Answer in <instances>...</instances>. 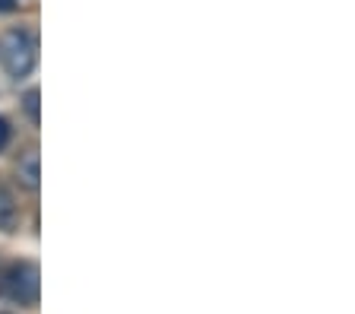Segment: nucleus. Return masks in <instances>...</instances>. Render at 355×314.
Segmentation results:
<instances>
[{
    "label": "nucleus",
    "mask_w": 355,
    "mask_h": 314,
    "mask_svg": "<svg viewBox=\"0 0 355 314\" xmlns=\"http://www.w3.org/2000/svg\"><path fill=\"white\" fill-rule=\"evenodd\" d=\"M16 223H19V209L16 200L7 187H0V232H13Z\"/></svg>",
    "instance_id": "3"
},
{
    "label": "nucleus",
    "mask_w": 355,
    "mask_h": 314,
    "mask_svg": "<svg viewBox=\"0 0 355 314\" xmlns=\"http://www.w3.org/2000/svg\"><path fill=\"white\" fill-rule=\"evenodd\" d=\"M16 10V0H0V13H13Z\"/></svg>",
    "instance_id": "7"
},
{
    "label": "nucleus",
    "mask_w": 355,
    "mask_h": 314,
    "mask_svg": "<svg viewBox=\"0 0 355 314\" xmlns=\"http://www.w3.org/2000/svg\"><path fill=\"white\" fill-rule=\"evenodd\" d=\"M3 292L16 305H35L38 302V270L32 263H13L3 277Z\"/></svg>",
    "instance_id": "2"
},
{
    "label": "nucleus",
    "mask_w": 355,
    "mask_h": 314,
    "mask_svg": "<svg viewBox=\"0 0 355 314\" xmlns=\"http://www.w3.org/2000/svg\"><path fill=\"white\" fill-rule=\"evenodd\" d=\"M22 105H26V114H29L32 124H38V89H29V92H26Z\"/></svg>",
    "instance_id": "5"
},
{
    "label": "nucleus",
    "mask_w": 355,
    "mask_h": 314,
    "mask_svg": "<svg viewBox=\"0 0 355 314\" xmlns=\"http://www.w3.org/2000/svg\"><path fill=\"white\" fill-rule=\"evenodd\" d=\"M10 143V124H7V118H0V150Z\"/></svg>",
    "instance_id": "6"
},
{
    "label": "nucleus",
    "mask_w": 355,
    "mask_h": 314,
    "mask_svg": "<svg viewBox=\"0 0 355 314\" xmlns=\"http://www.w3.org/2000/svg\"><path fill=\"white\" fill-rule=\"evenodd\" d=\"M19 178H22V184L32 187V191L38 187V178H42V172H38V152H26V156H22Z\"/></svg>",
    "instance_id": "4"
},
{
    "label": "nucleus",
    "mask_w": 355,
    "mask_h": 314,
    "mask_svg": "<svg viewBox=\"0 0 355 314\" xmlns=\"http://www.w3.org/2000/svg\"><path fill=\"white\" fill-rule=\"evenodd\" d=\"M3 67H7V73L16 76V80L32 73V67H35V42H32L29 32L13 29L7 35V45H3Z\"/></svg>",
    "instance_id": "1"
}]
</instances>
